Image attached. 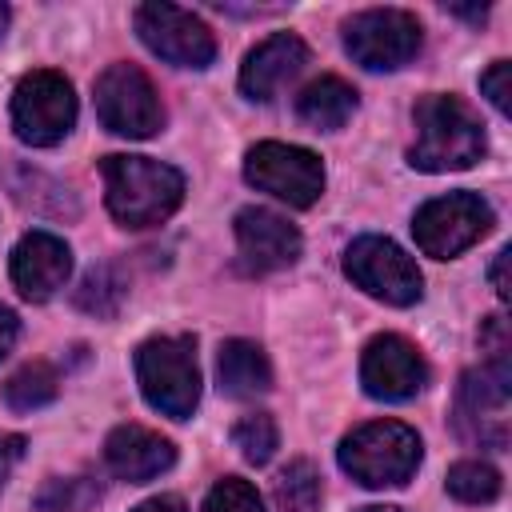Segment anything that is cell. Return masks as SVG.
Here are the masks:
<instances>
[{
	"label": "cell",
	"instance_id": "484cf974",
	"mask_svg": "<svg viewBox=\"0 0 512 512\" xmlns=\"http://www.w3.org/2000/svg\"><path fill=\"white\" fill-rule=\"evenodd\" d=\"M204 512H264V500H260V492H256L248 480L224 476V480L208 492Z\"/></svg>",
	"mask_w": 512,
	"mask_h": 512
},
{
	"label": "cell",
	"instance_id": "d6a6232c",
	"mask_svg": "<svg viewBox=\"0 0 512 512\" xmlns=\"http://www.w3.org/2000/svg\"><path fill=\"white\" fill-rule=\"evenodd\" d=\"M452 12H456V16H468V20H484L488 8H452Z\"/></svg>",
	"mask_w": 512,
	"mask_h": 512
},
{
	"label": "cell",
	"instance_id": "2e32d148",
	"mask_svg": "<svg viewBox=\"0 0 512 512\" xmlns=\"http://www.w3.org/2000/svg\"><path fill=\"white\" fill-rule=\"evenodd\" d=\"M304 64H308V44L300 36H292V32H276V36H268L264 44H256L244 56L240 92L248 100H272Z\"/></svg>",
	"mask_w": 512,
	"mask_h": 512
},
{
	"label": "cell",
	"instance_id": "cb8c5ba5",
	"mask_svg": "<svg viewBox=\"0 0 512 512\" xmlns=\"http://www.w3.org/2000/svg\"><path fill=\"white\" fill-rule=\"evenodd\" d=\"M232 444L240 448V456L248 464H268L276 444H280V432H276V420L268 412H252L244 416L236 428H232Z\"/></svg>",
	"mask_w": 512,
	"mask_h": 512
},
{
	"label": "cell",
	"instance_id": "f546056e",
	"mask_svg": "<svg viewBox=\"0 0 512 512\" xmlns=\"http://www.w3.org/2000/svg\"><path fill=\"white\" fill-rule=\"evenodd\" d=\"M16 332H20V320L12 308H0V360L8 356V348L16 344Z\"/></svg>",
	"mask_w": 512,
	"mask_h": 512
},
{
	"label": "cell",
	"instance_id": "e0dca14e",
	"mask_svg": "<svg viewBox=\"0 0 512 512\" xmlns=\"http://www.w3.org/2000/svg\"><path fill=\"white\" fill-rule=\"evenodd\" d=\"M104 460L108 468L128 480V484H144L160 472H168L176 464V448L172 440H164L160 432L152 428H140V424H120L108 440H104Z\"/></svg>",
	"mask_w": 512,
	"mask_h": 512
},
{
	"label": "cell",
	"instance_id": "83f0119b",
	"mask_svg": "<svg viewBox=\"0 0 512 512\" xmlns=\"http://www.w3.org/2000/svg\"><path fill=\"white\" fill-rule=\"evenodd\" d=\"M480 348L488 352V360H508V324H504V316H488L484 320Z\"/></svg>",
	"mask_w": 512,
	"mask_h": 512
},
{
	"label": "cell",
	"instance_id": "4fadbf2b",
	"mask_svg": "<svg viewBox=\"0 0 512 512\" xmlns=\"http://www.w3.org/2000/svg\"><path fill=\"white\" fill-rule=\"evenodd\" d=\"M360 380H364V392L376 400H408L424 388L428 368L416 344H408L396 332H384L368 340L364 360H360Z\"/></svg>",
	"mask_w": 512,
	"mask_h": 512
},
{
	"label": "cell",
	"instance_id": "603a6c76",
	"mask_svg": "<svg viewBox=\"0 0 512 512\" xmlns=\"http://www.w3.org/2000/svg\"><path fill=\"white\" fill-rule=\"evenodd\" d=\"M276 504L280 512H316L320 504V472L308 460H296L276 480Z\"/></svg>",
	"mask_w": 512,
	"mask_h": 512
},
{
	"label": "cell",
	"instance_id": "e575fe53",
	"mask_svg": "<svg viewBox=\"0 0 512 512\" xmlns=\"http://www.w3.org/2000/svg\"><path fill=\"white\" fill-rule=\"evenodd\" d=\"M4 28H8V4H0V36H4Z\"/></svg>",
	"mask_w": 512,
	"mask_h": 512
},
{
	"label": "cell",
	"instance_id": "7402d4cb",
	"mask_svg": "<svg viewBox=\"0 0 512 512\" xmlns=\"http://www.w3.org/2000/svg\"><path fill=\"white\" fill-rule=\"evenodd\" d=\"M448 492L464 504H488L500 496V472L484 460H460L448 468Z\"/></svg>",
	"mask_w": 512,
	"mask_h": 512
},
{
	"label": "cell",
	"instance_id": "ac0fdd59",
	"mask_svg": "<svg viewBox=\"0 0 512 512\" xmlns=\"http://www.w3.org/2000/svg\"><path fill=\"white\" fill-rule=\"evenodd\" d=\"M216 376H220V392L236 400H256L272 388L268 356L252 340H224L216 356Z\"/></svg>",
	"mask_w": 512,
	"mask_h": 512
},
{
	"label": "cell",
	"instance_id": "44dd1931",
	"mask_svg": "<svg viewBox=\"0 0 512 512\" xmlns=\"http://www.w3.org/2000/svg\"><path fill=\"white\" fill-rule=\"evenodd\" d=\"M124 276L112 268V264H100V268H92L84 280H80V288H76V308L80 312H92V316H112L116 308H120V300H124Z\"/></svg>",
	"mask_w": 512,
	"mask_h": 512
},
{
	"label": "cell",
	"instance_id": "30bf717a",
	"mask_svg": "<svg viewBox=\"0 0 512 512\" xmlns=\"http://www.w3.org/2000/svg\"><path fill=\"white\" fill-rule=\"evenodd\" d=\"M488 228H492V208H488L476 192H448V196H436V200H428V204L416 212V220H412L416 248H420L424 256H436V260L460 256V252L472 248Z\"/></svg>",
	"mask_w": 512,
	"mask_h": 512
},
{
	"label": "cell",
	"instance_id": "5b68a950",
	"mask_svg": "<svg viewBox=\"0 0 512 512\" xmlns=\"http://www.w3.org/2000/svg\"><path fill=\"white\" fill-rule=\"evenodd\" d=\"M76 124V92L68 84V76L52 72V68H36L28 76H20L16 92H12V128L24 144L32 148H48L56 140H64Z\"/></svg>",
	"mask_w": 512,
	"mask_h": 512
},
{
	"label": "cell",
	"instance_id": "9a60e30c",
	"mask_svg": "<svg viewBox=\"0 0 512 512\" xmlns=\"http://www.w3.org/2000/svg\"><path fill=\"white\" fill-rule=\"evenodd\" d=\"M72 272V252L60 236L52 232H28L16 248H12V284L20 288V296L28 300H48L64 288Z\"/></svg>",
	"mask_w": 512,
	"mask_h": 512
},
{
	"label": "cell",
	"instance_id": "8992f818",
	"mask_svg": "<svg viewBox=\"0 0 512 512\" xmlns=\"http://www.w3.org/2000/svg\"><path fill=\"white\" fill-rule=\"evenodd\" d=\"M96 112L100 124L116 136L148 140L164 124V104L156 84L136 64H108L96 80Z\"/></svg>",
	"mask_w": 512,
	"mask_h": 512
},
{
	"label": "cell",
	"instance_id": "9c48e42d",
	"mask_svg": "<svg viewBox=\"0 0 512 512\" xmlns=\"http://www.w3.org/2000/svg\"><path fill=\"white\" fill-rule=\"evenodd\" d=\"M344 48L372 72L404 68L420 52V20L404 8H368L344 24Z\"/></svg>",
	"mask_w": 512,
	"mask_h": 512
},
{
	"label": "cell",
	"instance_id": "5bb4252c",
	"mask_svg": "<svg viewBox=\"0 0 512 512\" xmlns=\"http://www.w3.org/2000/svg\"><path fill=\"white\" fill-rule=\"evenodd\" d=\"M236 248H240V264L252 276L288 268L300 256V232L268 208H240L236 212Z\"/></svg>",
	"mask_w": 512,
	"mask_h": 512
},
{
	"label": "cell",
	"instance_id": "52a82bcc",
	"mask_svg": "<svg viewBox=\"0 0 512 512\" xmlns=\"http://www.w3.org/2000/svg\"><path fill=\"white\" fill-rule=\"evenodd\" d=\"M244 176H248V184L284 200L288 208H308L324 192V164H320L316 152H308L300 144L264 140V144L248 148Z\"/></svg>",
	"mask_w": 512,
	"mask_h": 512
},
{
	"label": "cell",
	"instance_id": "836d02e7",
	"mask_svg": "<svg viewBox=\"0 0 512 512\" xmlns=\"http://www.w3.org/2000/svg\"><path fill=\"white\" fill-rule=\"evenodd\" d=\"M360 512H400V508H392V504H372V508H360Z\"/></svg>",
	"mask_w": 512,
	"mask_h": 512
},
{
	"label": "cell",
	"instance_id": "3957f363",
	"mask_svg": "<svg viewBox=\"0 0 512 512\" xmlns=\"http://www.w3.org/2000/svg\"><path fill=\"white\" fill-rule=\"evenodd\" d=\"M420 436L400 420L360 424L340 440V468L364 488H400L420 464Z\"/></svg>",
	"mask_w": 512,
	"mask_h": 512
},
{
	"label": "cell",
	"instance_id": "d4e9b609",
	"mask_svg": "<svg viewBox=\"0 0 512 512\" xmlns=\"http://www.w3.org/2000/svg\"><path fill=\"white\" fill-rule=\"evenodd\" d=\"M96 500H100V484H96L92 476L52 480V484L36 496V504H40L44 512H84V508L96 504Z\"/></svg>",
	"mask_w": 512,
	"mask_h": 512
},
{
	"label": "cell",
	"instance_id": "8fae6325",
	"mask_svg": "<svg viewBox=\"0 0 512 512\" xmlns=\"http://www.w3.org/2000/svg\"><path fill=\"white\" fill-rule=\"evenodd\" d=\"M136 32L148 44V52H156L160 60H168L176 68H208L216 56L212 28L176 4H140Z\"/></svg>",
	"mask_w": 512,
	"mask_h": 512
},
{
	"label": "cell",
	"instance_id": "7c38bea8",
	"mask_svg": "<svg viewBox=\"0 0 512 512\" xmlns=\"http://www.w3.org/2000/svg\"><path fill=\"white\" fill-rule=\"evenodd\" d=\"M508 360H484L480 368L464 372L460 380V396H456V424L468 440L504 448L508 444V424H504V408H508Z\"/></svg>",
	"mask_w": 512,
	"mask_h": 512
},
{
	"label": "cell",
	"instance_id": "4dcf8cb0",
	"mask_svg": "<svg viewBox=\"0 0 512 512\" xmlns=\"http://www.w3.org/2000/svg\"><path fill=\"white\" fill-rule=\"evenodd\" d=\"M136 512H188V504H184L180 496H152V500H144Z\"/></svg>",
	"mask_w": 512,
	"mask_h": 512
},
{
	"label": "cell",
	"instance_id": "ba28073f",
	"mask_svg": "<svg viewBox=\"0 0 512 512\" xmlns=\"http://www.w3.org/2000/svg\"><path fill=\"white\" fill-rule=\"evenodd\" d=\"M344 272L356 288H364L368 296L384 300V304H416L424 292V276L416 268V260L392 244L388 236H360L348 244L344 252Z\"/></svg>",
	"mask_w": 512,
	"mask_h": 512
},
{
	"label": "cell",
	"instance_id": "1f68e13d",
	"mask_svg": "<svg viewBox=\"0 0 512 512\" xmlns=\"http://www.w3.org/2000/svg\"><path fill=\"white\" fill-rule=\"evenodd\" d=\"M504 268H508V252H500L496 264H492V284H496V296L500 300H508V276H504Z\"/></svg>",
	"mask_w": 512,
	"mask_h": 512
},
{
	"label": "cell",
	"instance_id": "4316f807",
	"mask_svg": "<svg viewBox=\"0 0 512 512\" xmlns=\"http://www.w3.org/2000/svg\"><path fill=\"white\" fill-rule=\"evenodd\" d=\"M508 76H512V68H508V60H496L484 76H480V92L492 100V108L500 112V116H508Z\"/></svg>",
	"mask_w": 512,
	"mask_h": 512
},
{
	"label": "cell",
	"instance_id": "d6986e66",
	"mask_svg": "<svg viewBox=\"0 0 512 512\" xmlns=\"http://www.w3.org/2000/svg\"><path fill=\"white\" fill-rule=\"evenodd\" d=\"M296 112H300V120L308 128L332 132L356 112V88L348 80H340V76H320L296 96Z\"/></svg>",
	"mask_w": 512,
	"mask_h": 512
},
{
	"label": "cell",
	"instance_id": "277c9868",
	"mask_svg": "<svg viewBox=\"0 0 512 512\" xmlns=\"http://www.w3.org/2000/svg\"><path fill=\"white\" fill-rule=\"evenodd\" d=\"M136 380L144 400L172 416L188 420L200 404V368H196V340L192 336H156L144 340L136 352Z\"/></svg>",
	"mask_w": 512,
	"mask_h": 512
},
{
	"label": "cell",
	"instance_id": "6da1fadb",
	"mask_svg": "<svg viewBox=\"0 0 512 512\" xmlns=\"http://www.w3.org/2000/svg\"><path fill=\"white\" fill-rule=\"evenodd\" d=\"M104 200L124 228H152L184 200V176L148 156H104Z\"/></svg>",
	"mask_w": 512,
	"mask_h": 512
},
{
	"label": "cell",
	"instance_id": "7a4b0ae2",
	"mask_svg": "<svg viewBox=\"0 0 512 512\" xmlns=\"http://www.w3.org/2000/svg\"><path fill=\"white\" fill-rule=\"evenodd\" d=\"M412 120L416 144L408 156L420 172H460L484 156V128L464 100L432 92L416 104Z\"/></svg>",
	"mask_w": 512,
	"mask_h": 512
},
{
	"label": "cell",
	"instance_id": "f1b7e54d",
	"mask_svg": "<svg viewBox=\"0 0 512 512\" xmlns=\"http://www.w3.org/2000/svg\"><path fill=\"white\" fill-rule=\"evenodd\" d=\"M24 456V436H12V432H0V488L8 484L16 460Z\"/></svg>",
	"mask_w": 512,
	"mask_h": 512
},
{
	"label": "cell",
	"instance_id": "ffe728a7",
	"mask_svg": "<svg viewBox=\"0 0 512 512\" xmlns=\"http://www.w3.org/2000/svg\"><path fill=\"white\" fill-rule=\"evenodd\" d=\"M60 392V376L52 364L44 360H32L24 368H16L4 384V404L16 408V412H32V408H44L48 400H56Z\"/></svg>",
	"mask_w": 512,
	"mask_h": 512
}]
</instances>
